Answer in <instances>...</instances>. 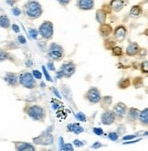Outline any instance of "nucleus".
Segmentation results:
<instances>
[{
    "instance_id": "e433bc0d",
    "label": "nucleus",
    "mask_w": 148,
    "mask_h": 151,
    "mask_svg": "<svg viewBox=\"0 0 148 151\" xmlns=\"http://www.w3.org/2000/svg\"><path fill=\"white\" fill-rule=\"evenodd\" d=\"M74 145L76 146V147H82L83 146V143L82 141H80V140H78V139H76V140H74Z\"/></svg>"
},
{
    "instance_id": "20e7f679",
    "label": "nucleus",
    "mask_w": 148,
    "mask_h": 151,
    "mask_svg": "<svg viewBox=\"0 0 148 151\" xmlns=\"http://www.w3.org/2000/svg\"><path fill=\"white\" fill-rule=\"evenodd\" d=\"M19 83L21 85H23L24 87L28 88V89H32L35 87V85H36L33 75L29 73H21L19 76Z\"/></svg>"
},
{
    "instance_id": "bb28decb",
    "label": "nucleus",
    "mask_w": 148,
    "mask_h": 151,
    "mask_svg": "<svg viewBox=\"0 0 148 151\" xmlns=\"http://www.w3.org/2000/svg\"><path fill=\"white\" fill-rule=\"evenodd\" d=\"M7 59H8V54H7V53L6 51L2 50H0V61L6 60Z\"/></svg>"
},
{
    "instance_id": "c85d7f7f",
    "label": "nucleus",
    "mask_w": 148,
    "mask_h": 151,
    "mask_svg": "<svg viewBox=\"0 0 148 151\" xmlns=\"http://www.w3.org/2000/svg\"><path fill=\"white\" fill-rule=\"evenodd\" d=\"M29 35H30V37L34 40H37L38 39V31L36 29H29Z\"/></svg>"
},
{
    "instance_id": "7c9ffc66",
    "label": "nucleus",
    "mask_w": 148,
    "mask_h": 151,
    "mask_svg": "<svg viewBox=\"0 0 148 151\" xmlns=\"http://www.w3.org/2000/svg\"><path fill=\"white\" fill-rule=\"evenodd\" d=\"M148 61L147 60H145L144 63H142V70L144 73H148Z\"/></svg>"
},
{
    "instance_id": "72a5a7b5",
    "label": "nucleus",
    "mask_w": 148,
    "mask_h": 151,
    "mask_svg": "<svg viewBox=\"0 0 148 151\" xmlns=\"http://www.w3.org/2000/svg\"><path fill=\"white\" fill-rule=\"evenodd\" d=\"M32 75H33L35 78H37V79H41V77H42L41 73H39V70H33V72H32Z\"/></svg>"
},
{
    "instance_id": "a878e982",
    "label": "nucleus",
    "mask_w": 148,
    "mask_h": 151,
    "mask_svg": "<svg viewBox=\"0 0 148 151\" xmlns=\"http://www.w3.org/2000/svg\"><path fill=\"white\" fill-rule=\"evenodd\" d=\"M112 54L114 56H121L123 54V50H122V48L120 47H114L112 49Z\"/></svg>"
},
{
    "instance_id": "f8f14e48",
    "label": "nucleus",
    "mask_w": 148,
    "mask_h": 151,
    "mask_svg": "<svg viewBox=\"0 0 148 151\" xmlns=\"http://www.w3.org/2000/svg\"><path fill=\"white\" fill-rule=\"evenodd\" d=\"M78 6H79L81 9L83 10H89L93 8L94 6V2L92 0H81V1L78 2Z\"/></svg>"
},
{
    "instance_id": "09e8293b",
    "label": "nucleus",
    "mask_w": 148,
    "mask_h": 151,
    "mask_svg": "<svg viewBox=\"0 0 148 151\" xmlns=\"http://www.w3.org/2000/svg\"><path fill=\"white\" fill-rule=\"evenodd\" d=\"M6 3H7V4H9V5H14V4H15V1H12V2H11V1H7Z\"/></svg>"
},
{
    "instance_id": "4c0bfd02",
    "label": "nucleus",
    "mask_w": 148,
    "mask_h": 151,
    "mask_svg": "<svg viewBox=\"0 0 148 151\" xmlns=\"http://www.w3.org/2000/svg\"><path fill=\"white\" fill-rule=\"evenodd\" d=\"M59 150L61 151L62 148H63V147H64V141H63V138H62V137H59Z\"/></svg>"
},
{
    "instance_id": "4be33fe9",
    "label": "nucleus",
    "mask_w": 148,
    "mask_h": 151,
    "mask_svg": "<svg viewBox=\"0 0 148 151\" xmlns=\"http://www.w3.org/2000/svg\"><path fill=\"white\" fill-rule=\"evenodd\" d=\"M10 25L9 19L6 16H0V27L4 29H7Z\"/></svg>"
},
{
    "instance_id": "b1692460",
    "label": "nucleus",
    "mask_w": 148,
    "mask_h": 151,
    "mask_svg": "<svg viewBox=\"0 0 148 151\" xmlns=\"http://www.w3.org/2000/svg\"><path fill=\"white\" fill-rule=\"evenodd\" d=\"M101 103H102V107H108V106L112 104V97H110V96L103 97V99Z\"/></svg>"
},
{
    "instance_id": "1a4fd4ad",
    "label": "nucleus",
    "mask_w": 148,
    "mask_h": 151,
    "mask_svg": "<svg viewBox=\"0 0 148 151\" xmlns=\"http://www.w3.org/2000/svg\"><path fill=\"white\" fill-rule=\"evenodd\" d=\"M101 120H102V123L103 124V125L109 126V125H112V124L114 122L115 115L112 111H105L102 114Z\"/></svg>"
},
{
    "instance_id": "0eeeda50",
    "label": "nucleus",
    "mask_w": 148,
    "mask_h": 151,
    "mask_svg": "<svg viewBox=\"0 0 148 151\" xmlns=\"http://www.w3.org/2000/svg\"><path fill=\"white\" fill-rule=\"evenodd\" d=\"M86 98L91 103L97 104L101 102V93L97 88H92L87 93Z\"/></svg>"
},
{
    "instance_id": "dca6fc26",
    "label": "nucleus",
    "mask_w": 148,
    "mask_h": 151,
    "mask_svg": "<svg viewBox=\"0 0 148 151\" xmlns=\"http://www.w3.org/2000/svg\"><path fill=\"white\" fill-rule=\"evenodd\" d=\"M68 130L73 132L74 134L78 135V134H81V133L83 132V128L79 125V124H69L68 125Z\"/></svg>"
},
{
    "instance_id": "f3484780",
    "label": "nucleus",
    "mask_w": 148,
    "mask_h": 151,
    "mask_svg": "<svg viewBox=\"0 0 148 151\" xmlns=\"http://www.w3.org/2000/svg\"><path fill=\"white\" fill-rule=\"evenodd\" d=\"M112 27L107 24H102V27L100 28V33L102 34V36L103 37H108L109 35L112 33Z\"/></svg>"
},
{
    "instance_id": "39448f33",
    "label": "nucleus",
    "mask_w": 148,
    "mask_h": 151,
    "mask_svg": "<svg viewBox=\"0 0 148 151\" xmlns=\"http://www.w3.org/2000/svg\"><path fill=\"white\" fill-rule=\"evenodd\" d=\"M28 114L34 120H41L45 116V112L43 108L39 107L38 105H33L29 108Z\"/></svg>"
},
{
    "instance_id": "79ce46f5",
    "label": "nucleus",
    "mask_w": 148,
    "mask_h": 151,
    "mask_svg": "<svg viewBox=\"0 0 148 151\" xmlns=\"http://www.w3.org/2000/svg\"><path fill=\"white\" fill-rule=\"evenodd\" d=\"M101 146H102L101 143H99V142H96V143H94V144L92 146V148H99Z\"/></svg>"
},
{
    "instance_id": "49530a36",
    "label": "nucleus",
    "mask_w": 148,
    "mask_h": 151,
    "mask_svg": "<svg viewBox=\"0 0 148 151\" xmlns=\"http://www.w3.org/2000/svg\"><path fill=\"white\" fill-rule=\"evenodd\" d=\"M26 66H28V67H31V65H32V61L31 60H28L27 61H26Z\"/></svg>"
},
{
    "instance_id": "2f4dec72",
    "label": "nucleus",
    "mask_w": 148,
    "mask_h": 151,
    "mask_svg": "<svg viewBox=\"0 0 148 151\" xmlns=\"http://www.w3.org/2000/svg\"><path fill=\"white\" fill-rule=\"evenodd\" d=\"M62 150L63 151H73V147L71 144H66V145H64Z\"/></svg>"
},
{
    "instance_id": "f257e3e1",
    "label": "nucleus",
    "mask_w": 148,
    "mask_h": 151,
    "mask_svg": "<svg viewBox=\"0 0 148 151\" xmlns=\"http://www.w3.org/2000/svg\"><path fill=\"white\" fill-rule=\"evenodd\" d=\"M27 15L31 19H38L42 14V7L37 1H29L25 6Z\"/></svg>"
},
{
    "instance_id": "f03ea898",
    "label": "nucleus",
    "mask_w": 148,
    "mask_h": 151,
    "mask_svg": "<svg viewBox=\"0 0 148 151\" xmlns=\"http://www.w3.org/2000/svg\"><path fill=\"white\" fill-rule=\"evenodd\" d=\"M63 55H64V51L62 47L58 45L56 43H52L49 47V56L53 60H61Z\"/></svg>"
},
{
    "instance_id": "c03bdc74",
    "label": "nucleus",
    "mask_w": 148,
    "mask_h": 151,
    "mask_svg": "<svg viewBox=\"0 0 148 151\" xmlns=\"http://www.w3.org/2000/svg\"><path fill=\"white\" fill-rule=\"evenodd\" d=\"M141 140V138H139V139H137V140H134V141H128V142H124V145H127V144H134V143H135V142H138V141H140Z\"/></svg>"
},
{
    "instance_id": "6ab92c4d",
    "label": "nucleus",
    "mask_w": 148,
    "mask_h": 151,
    "mask_svg": "<svg viewBox=\"0 0 148 151\" xmlns=\"http://www.w3.org/2000/svg\"><path fill=\"white\" fill-rule=\"evenodd\" d=\"M139 119H140L141 123L143 125H147L148 123V109L145 108L144 111H142L140 114H139Z\"/></svg>"
},
{
    "instance_id": "393cba45",
    "label": "nucleus",
    "mask_w": 148,
    "mask_h": 151,
    "mask_svg": "<svg viewBox=\"0 0 148 151\" xmlns=\"http://www.w3.org/2000/svg\"><path fill=\"white\" fill-rule=\"evenodd\" d=\"M130 85V80L129 79H124L119 83V87L122 89H125L127 87H129Z\"/></svg>"
},
{
    "instance_id": "f704fd0d",
    "label": "nucleus",
    "mask_w": 148,
    "mask_h": 151,
    "mask_svg": "<svg viewBox=\"0 0 148 151\" xmlns=\"http://www.w3.org/2000/svg\"><path fill=\"white\" fill-rule=\"evenodd\" d=\"M12 13L14 16H19L21 14V11L19 7H13L12 8Z\"/></svg>"
},
{
    "instance_id": "473e14b6",
    "label": "nucleus",
    "mask_w": 148,
    "mask_h": 151,
    "mask_svg": "<svg viewBox=\"0 0 148 151\" xmlns=\"http://www.w3.org/2000/svg\"><path fill=\"white\" fill-rule=\"evenodd\" d=\"M42 70H43V73H44V74H45V76H46V79L48 80L49 82H52V79H51L50 75L49 74V73L47 72V70H46V68H45L44 66L42 67Z\"/></svg>"
},
{
    "instance_id": "aec40b11",
    "label": "nucleus",
    "mask_w": 148,
    "mask_h": 151,
    "mask_svg": "<svg viewBox=\"0 0 148 151\" xmlns=\"http://www.w3.org/2000/svg\"><path fill=\"white\" fill-rule=\"evenodd\" d=\"M139 114H140V112H139L138 109L131 108L129 110V113H128V118L130 120H132V121H134V120H136V118H138Z\"/></svg>"
},
{
    "instance_id": "2eb2a0df",
    "label": "nucleus",
    "mask_w": 148,
    "mask_h": 151,
    "mask_svg": "<svg viewBox=\"0 0 148 151\" xmlns=\"http://www.w3.org/2000/svg\"><path fill=\"white\" fill-rule=\"evenodd\" d=\"M138 51H139V46L134 42L130 44V45L126 49V53H127V55H129V56L135 55L136 53H138Z\"/></svg>"
},
{
    "instance_id": "a19ab883",
    "label": "nucleus",
    "mask_w": 148,
    "mask_h": 151,
    "mask_svg": "<svg viewBox=\"0 0 148 151\" xmlns=\"http://www.w3.org/2000/svg\"><path fill=\"white\" fill-rule=\"evenodd\" d=\"M134 137H135V136H134V135H130V136H126V137H124L123 139H124V140H128V141H129V140H132V139H133V138H134Z\"/></svg>"
},
{
    "instance_id": "58836bf2",
    "label": "nucleus",
    "mask_w": 148,
    "mask_h": 151,
    "mask_svg": "<svg viewBox=\"0 0 148 151\" xmlns=\"http://www.w3.org/2000/svg\"><path fill=\"white\" fill-rule=\"evenodd\" d=\"M12 29L16 32V33H19V31H20V29H19V27L17 26V25H16V24H14V25H12Z\"/></svg>"
},
{
    "instance_id": "7ed1b4c3",
    "label": "nucleus",
    "mask_w": 148,
    "mask_h": 151,
    "mask_svg": "<svg viewBox=\"0 0 148 151\" xmlns=\"http://www.w3.org/2000/svg\"><path fill=\"white\" fill-rule=\"evenodd\" d=\"M39 33L43 38L47 40L51 39L52 35H53V25L52 23L49 21H45L44 23H42L39 27Z\"/></svg>"
},
{
    "instance_id": "37998d69",
    "label": "nucleus",
    "mask_w": 148,
    "mask_h": 151,
    "mask_svg": "<svg viewBox=\"0 0 148 151\" xmlns=\"http://www.w3.org/2000/svg\"><path fill=\"white\" fill-rule=\"evenodd\" d=\"M48 68H49V70H55V68H54L53 63H48Z\"/></svg>"
},
{
    "instance_id": "c756f323",
    "label": "nucleus",
    "mask_w": 148,
    "mask_h": 151,
    "mask_svg": "<svg viewBox=\"0 0 148 151\" xmlns=\"http://www.w3.org/2000/svg\"><path fill=\"white\" fill-rule=\"evenodd\" d=\"M108 137L112 141H116L118 139V134H117V133H114V132L110 133V134L108 135Z\"/></svg>"
},
{
    "instance_id": "de8ad7c7",
    "label": "nucleus",
    "mask_w": 148,
    "mask_h": 151,
    "mask_svg": "<svg viewBox=\"0 0 148 151\" xmlns=\"http://www.w3.org/2000/svg\"><path fill=\"white\" fill-rule=\"evenodd\" d=\"M59 3L61 4V5H67V4H69V1H59Z\"/></svg>"
},
{
    "instance_id": "9b49d317",
    "label": "nucleus",
    "mask_w": 148,
    "mask_h": 151,
    "mask_svg": "<svg viewBox=\"0 0 148 151\" xmlns=\"http://www.w3.org/2000/svg\"><path fill=\"white\" fill-rule=\"evenodd\" d=\"M114 36L118 41H123L126 36V29H125L124 27L120 26V27H118V28H116L114 30Z\"/></svg>"
},
{
    "instance_id": "a211bd4d",
    "label": "nucleus",
    "mask_w": 148,
    "mask_h": 151,
    "mask_svg": "<svg viewBox=\"0 0 148 151\" xmlns=\"http://www.w3.org/2000/svg\"><path fill=\"white\" fill-rule=\"evenodd\" d=\"M96 19L99 23L103 24L106 20V12L102 10V9H99L96 12Z\"/></svg>"
},
{
    "instance_id": "412c9836",
    "label": "nucleus",
    "mask_w": 148,
    "mask_h": 151,
    "mask_svg": "<svg viewBox=\"0 0 148 151\" xmlns=\"http://www.w3.org/2000/svg\"><path fill=\"white\" fill-rule=\"evenodd\" d=\"M111 6L114 8V11H120L124 6V1H121V0H115V1H112Z\"/></svg>"
},
{
    "instance_id": "4468645a",
    "label": "nucleus",
    "mask_w": 148,
    "mask_h": 151,
    "mask_svg": "<svg viewBox=\"0 0 148 151\" xmlns=\"http://www.w3.org/2000/svg\"><path fill=\"white\" fill-rule=\"evenodd\" d=\"M5 81L11 86H15L17 83V76L15 73H8L5 76Z\"/></svg>"
},
{
    "instance_id": "a18cd8bd",
    "label": "nucleus",
    "mask_w": 148,
    "mask_h": 151,
    "mask_svg": "<svg viewBox=\"0 0 148 151\" xmlns=\"http://www.w3.org/2000/svg\"><path fill=\"white\" fill-rule=\"evenodd\" d=\"M53 93H55V95H57V96L59 97V99H60V98H61V96H60V95H59V92H58V90H57V89H55V88L53 89Z\"/></svg>"
},
{
    "instance_id": "9d476101",
    "label": "nucleus",
    "mask_w": 148,
    "mask_h": 151,
    "mask_svg": "<svg viewBox=\"0 0 148 151\" xmlns=\"http://www.w3.org/2000/svg\"><path fill=\"white\" fill-rule=\"evenodd\" d=\"M126 105L123 103H118L114 105V115H117V116L119 117H124V115L126 113Z\"/></svg>"
},
{
    "instance_id": "5701e85b",
    "label": "nucleus",
    "mask_w": 148,
    "mask_h": 151,
    "mask_svg": "<svg viewBox=\"0 0 148 151\" xmlns=\"http://www.w3.org/2000/svg\"><path fill=\"white\" fill-rule=\"evenodd\" d=\"M142 7L140 6H134L130 12V15L132 17H139L142 14Z\"/></svg>"
},
{
    "instance_id": "cd10ccee",
    "label": "nucleus",
    "mask_w": 148,
    "mask_h": 151,
    "mask_svg": "<svg viewBox=\"0 0 148 151\" xmlns=\"http://www.w3.org/2000/svg\"><path fill=\"white\" fill-rule=\"evenodd\" d=\"M76 118H77L78 120L82 121V122H85V121L87 120V118H86V116H85V114H84L83 113H78V114H76Z\"/></svg>"
},
{
    "instance_id": "ea45409f",
    "label": "nucleus",
    "mask_w": 148,
    "mask_h": 151,
    "mask_svg": "<svg viewBox=\"0 0 148 151\" xmlns=\"http://www.w3.org/2000/svg\"><path fill=\"white\" fill-rule=\"evenodd\" d=\"M17 40H19V43H21V44H25V43H26V39H25L23 36H19Z\"/></svg>"
},
{
    "instance_id": "c9c22d12",
    "label": "nucleus",
    "mask_w": 148,
    "mask_h": 151,
    "mask_svg": "<svg viewBox=\"0 0 148 151\" xmlns=\"http://www.w3.org/2000/svg\"><path fill=\"white\" fill-rule=\"evenodd\" d=\"M93 132H94V134H96L98 136H102L103 134V131L102 128H99V127H95L93 128Z\"/></svg>"
},
{
    "instance_id": "6e6552de",
    "label": "nucleus",
    "mask_w": 148,
    "mask_h": 151,
    "mask_svg": "<svg viewBox=\"0 0 148 151\" xmlns=\"http://www.w3.org/2000/svg\"><path fill=\"white\" fill-rule=\"evenodd\" d=\"M75 69H76L75 64L73 63H71V61H69V63H67L61 66L59 72L62 73L63 77L69 78L75 73Z\"/></svg>"
},
{
    "instance_id": "8fccbe9b",
    "label": "nucleus",
    "mask_w": 148,
    "mask_h": 151,
    "mask_svg": "<svg viewBox=\"0 0 148 151\" xmlns=\"http://www.w3.org/2000/svg\"><path fill=\"white\" fill-rule=\"evenodd\" d=\"M146 53V50H144V51H143V50H142V51H141V55H144V54H145Z\"/></svg>"
},
{
    "instance_id": "423d86ee",
    "label": "nucleus",
    "mask_w": 148,
    "mask_h": 151,
    "mask_svg": "<svg viewBox=\"0 0 148 151\" xmlns=\"http://www.w3.org/2000/svg\"><path fill=\"white\" fill-rule=\"evenodd\" d=\"M33 141L37 145H51L53 143V137L49 132H44L40 136L35 137Z\"/></svg>"
},
{
    "instance_id": "ddd939ff",
    "label": "nucleus",
    "mask_w": 148,
    "mask_h": 151,
    "mask_svg": "<svg viewBox=\"0 0 148 151\" xmlns=\"http://www.w3.org/2000/svg\"><path fill=\"white\" fill-rule=\"evenodd\" d=\"M16 151H36V150H35V147L31 144L21 142V143L16 144Z\"/></svg>"
}]
</instances>
